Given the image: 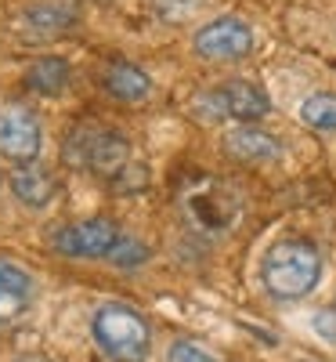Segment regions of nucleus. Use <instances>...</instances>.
<instances>
[{
    "mask_svg": "<svg viewBox=\"0 0 336 362\" xmlns=\"http://www.w3.org/2000/svg\"><path fill=\"white\" fill-rule=\"evenodd\" d=\"M73 25V15L66 8H29L22 15V29L29 37H54Z\"/></svg>",
    "mask_w": 336,
    "mask_h": 362,
    "instance_id": "15",
    "label": "nucleus"
},
{
    "mask_svg": "<svg viewBox=\"0 0 336 362\" xmlns=\"http://www.w3.org/2000/svg\"><path fill=\"white\" fill-rule=\"evenodd\" d=\"M181 206H185L188 221L199 232H224V228H232L235 218H239V210H242L235 189H228L224 181H217V177H199L196 185L181 196Z\"/></svg>",
    "mask_w": 336,
    "mask_h": 362,
    "instance_id": "5",
    "label": "nucleus"
},
{
    "mask_svg": "<svg viewBox=\"0 0 336 362\" xmlns=\"http://www.w3.org/2000/svg\"><path fill=\"white\" fill-rule=\"evenodd\" d=\"M315 329H318L322 337L336 341V312H322V315H315Z\"/></svg>",
    "mask_w": 336,
    "mask_h": 362,
    "instance_id": "19",
    "label": "nucleus"
},
{
    "mask_svg": "<svg viewBox=\"0 0 336 362\" xmlns=\"http://www.w3.org/2000/svg\"><path fill=\"white\" fill-rule=\"evenodd\" d=\"M300 119L311 131L332 134L336 131V90H315L300 102Z\"/></svg>",
    "mask_w": 336,
    "mask_h": 362,
    "instance_id": "14",
    "label": "nucleus"
},
{
    "mask_svg": "<svg viewBox=\"0 0 336 362\" xmlns=\"http://www.w3.org/2000/svg\"><path fill=\"white\" fill-rule=\"evenodd\" d=\"M33 300V276L11 261H0V322H15Z\"/></svg>",
    "mask_w": 336,
    "mask_h": 362,
    "instance_id": "11",
    "label": "nucleus"
},
{
    "mask_svg": "<svg viewBox=\"0 0 336 362\" xmlns=\"http://www.w3.org/2000/svg\"><path fill=\"white\" fill-rule=\"evenodd\" d=\"M112 185L119 189V192H138V189H145L148 185V167H141V163H131L124 174H119V177H112Z\"/></svg>",
    "mask_w": 336,
    "mask_h": 362,
    "instance_id": "18",
    "label": "nucleus"
},
{
    "mask_svg": "<svg viewBox=\"0 0 336 362\" xmlns=\"http://www.w3.org/2000/svg\"><path fill=\"white\" fill-rule=\"evenodd\" d=\"M40 148H44V127L33 109L29 105L0 109V156L18 167H29L37 163Z\"/></svg>",
    "mask_w": 336,
    "mask_h": 362,
    "instance_id": "7",
    "label": "nucleus"
},
{
    "mask_svg": "<svg viewBox=\"0 0 336 362\" xmlns=\"http://www.w3.org/2000/svg\"><path fill=\"white\" fill-rule=\"evenodd\" d=\"M167 362H217V358L196 341H174L170 351H167Z\"/></svg>",
    "mask_w": 336,
    "mask_h": 362,
    "instance_id": "17",
    "label": "nucleus"
},
{
    "mask_svg": "<svg viewBox=\"0 0 336 362\" xmlns=\"http://www.w3.org/2000/svg\"><path fill=\"white\" fill-rule=\"evenodd\" d=\"M105 90L119 102H145L152 95V76L134 62H112L105 69Z\"/></svg>",
    "mask_w": 336,
    "mask_h": 362,
    "instance_id": "12",
    "label": "nucleus"
},
{
    "mask_svg": "<svg viewBox=\"0 0 336 362\" xmlns=\"http://www.w3.org/2000/svg\"><path fill=\"white\" fill-rule=\"evenodd\" d=\"M25 83H29V90H37L44 98H58V95H66L69 83H73V66L66 58H37V62L25 69Z\"/></svg>",
    "mask_w": 336,
    "mask_h": 362,
    "instance_id": "13",
    "label": "nucleus"
},
{
    "mask_svg": "<svg viewBox=\"0 0 336 362\" xmlns=\"http://www.w3.org/2000/svg\"><path fill=\"white\" fill-rule=\"evenodd\" d=\"M109 261L116 268H138V264L148 261V247L141 243V239H134V235H119V243L112 247Z\"/></svg>",
    "mask_w": 336,
    "mask_h": 362,
    "instance_id": "16",
    "label": "nucleus"
},
{
    "mask_svg": "<svg viewBox=\"0 0 336 362\" xmlns=\"http://www.w3.org/2000/svg\"><path fill=\"white\" fill-rule=\"evenodd\" d=\"M11 196H15L22 206H29V210H44V206H51L54 196H58V177H54L47 167H40V163L18 167V170L11 174Z\"/></svg>",
    "mask_w": 336,
    "mask_h": 362,
    "instance_id": "10",
    "label": "nucleus"
},
{
    "mask_svg": "<svg viewBox=\"0 0 336 362\" xmlns=\"http://www.w3.org/2000/svg\"><path fill=\"white\" fill-rule=\"evenodd\" d=\"M224 153L239 163H271L282 156V145L275 134H268L253 124H239L224 134Z\"/></svg>",
    "mask_w": 336,
    "mask_h": 362,
    "instance_id": "9",
    "label": "nucleus"
},
{
    "mask_svg": "<svg viewBox=\"0 0 336 362\" xmlns=\"http://www.w3.org/2000/svg\"><path fill=\"white\" fill-rule=\"evenodd\" d=\"M90 334H95V344L116 362H145L152 348L145 315L131 305H119V300H109L95 312Z\"/></svg>",
    "mask_w": 336,
    "mask_h": 362,
    "instance_id": "2",
    "label": "nucleus"
},
{
    "mask_svg": "<svg viewBox=\"0 0 336 362\" xmlns=\"http://www.w3.org/2000/svg\"><path fill=\"white\" fill-rule=\"evenodd\" d=\"M66 163L102 177H119L131 167V141L109 127H76L66 138Z\"/></svg>",
    "mask_w": 336,
    "mask_h": 362,
    "instance_id": "3",
    "label": "nucleus"
},
{
    "mask_svg": "<svg viewBox=\"0 0 336 362\" xmlns=\"http://www.w3.org/2000/svg\"><path fill=\"white\" fill-rule=\"evenodd\" d=\"M192 47L206 62H239V58H246L253 51V29L250 22H242L235 15H221L196 29Z\"/></svg>",
    "mask_w": 336,
    "mask_h": 362,
    "instance_id": "6",
    "label": "nucleus"
},
{
    "mask_svg": "<svg viewBox=\"0 0 336 362\" xmlns=\"http://www.w3.org/2000/svg\"><path fill=\"white\" fill-rule=\"evenodd\" d=\"M116 243H119V228L105 218L76 221V225L62 228L58 239H54V247L66 257H109Z\"/></svg>",
    "mask_w": 336,
    "mask_h": 362,
    "instance_id": "8",
    "label": "nucleus"
},
{
    "mask_svg": "<svg viewBox=\"0 0 336 362\" xmlns=\"http://www.w3.org/2000/svg\"><path fill=\"white\" fill-rule=\"evenodd\" d=\"M322 279V254L308 239H279L260 264V283L275 300H300Z\"/></svg>",
    "mask_w": 336,
    "mask_h": 362,
    "instance_id": "1",
    "label": "nucleus"
},
{
    "mask_svg": "<svg viewBox=\"0 0 336 362\" xmlns=\"http://www.w3.org/2000/svg\"><path fill=\"white\" fill-rule=\"evenodd\" d=\"M196 112L206 119H235V124H257L271 112V98L268 90L250 83V80H232L206 90L196 98Z\"/></svg>",
    "mask_w": 336,
    "mask_h": 362,
    "instance_id": "4",
    "label": "nucleus"
}]
</instances>
